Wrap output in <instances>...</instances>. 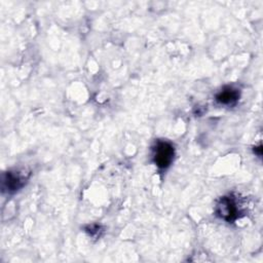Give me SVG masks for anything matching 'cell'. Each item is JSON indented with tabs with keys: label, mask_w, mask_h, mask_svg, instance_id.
Instances as JSON below:
<instances>
[{
	"label": "cell",
	"mask_w": 263,
	"mask_h": 263,
	"mask_svg": "<svg viewBox=\"0 0 263 263\" xmlns=\"http://www.w3.org/2000/svg\"><path fill=\"white\" fill-rule=\"evenodd\" d=\"M153 158L158 167L166 168L173 161L174 147L165 141L157 142L153 148Z\"/></svg>",
	"instance_id": "obj_1"
},
{
	"label": "cell",
	"mask_w": 263,
	"mask_h": 263,
	"mask_svg": "<svg viewBox=\"0 0 263 263\" xmlns=\"http://www.w3.org/2000/svg\"><path fill=\"white\" fill-rule=\"evenodd\" d=\"M237 208L230 197H222L217 204V214L224 220L230 222L237 217Z\"/></svg>",
	"instance_id": "obj_2"
},
{
	"label": "cell",
	"mask_w": 263,
	"mask_h": 263,
	"mask_svg": "<svg viewBox=\"0 0 263 263\" xmlns=\"http://www.w3.org/2000/svg\"><path fill=\"white\" fill-rule=\"evenodd\" d=\"M26 178L22 176L17 172H8L3 179V187L8 191V192H13L17 189H20L25 182Z\"/></svg>",
	"instance_id": "obj_3"
},
{
	"label": "cell",
	"mask_w": 263,
	"mask_h": 263,
	"mask_svg": "<svg viewBox=\"0 0 263 263\" xmlns=\"http://www.w3.org/2000/svg\"><path fill=\"white\" fill-rule=\"evenodd\" d=\"M238 97H239V93H238L237 89H234L232 87H226L218 93L216 99L220 104L229 105V104H233L234 102H236Z\"/></svg>",
	"instance_id": "obj_4"
}]
</instances>
